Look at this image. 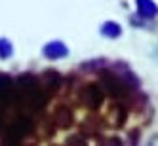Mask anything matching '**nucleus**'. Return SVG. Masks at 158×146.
<instances>
[{
	"label": "nucleus",
	"instance_id": "f257e3e1",
	"mask_svg": "<svg viewBox=\"0 0 158 146\" xmlns=\"http://www.w3.org/2000/svg\"><path fill=\"white\" fill-rule=\"evenodd\" d=\"M101 99H103V95H101V91H99L97 85H86L82 89V101H84L88 106L95 108L101 103Z\"/></svg>",
	"mask_w": 158,
	"mask_h": 146
},
{
	"label": "nucleus",
	"instance_id": "7ed1b4c3",
	"mask_svg": "<svg viewBox=\"0 0 158 146\" xmlns=\"http://www.w3.org/2000/svg\"><path fill=\"white\" fill-rule=\"evenodd\" d=\"M137 8H139V14L143 17H154L158 14L156 4L151 2V0H137Z\"/></svg>",
	"mask_w": 158,
	"mask_h": 146
},
{
	"label": "nucleus",
	"instance_id": "f03ea898",
	"mask_svg": "<svg viewBox=\"0 0 158 146\" xmlns=\"http://www.w3.org/2000/svg\"><path fill=\"white\" fill-rule=\"evenodd\" d=\"M55 121H57L59 127H69L71 123H73V114H71V110L65 108V106H59L57 112H55Z\"/></svg>",
	"mask_w": 158,
	"mask_h": 146
}]
</instances>
